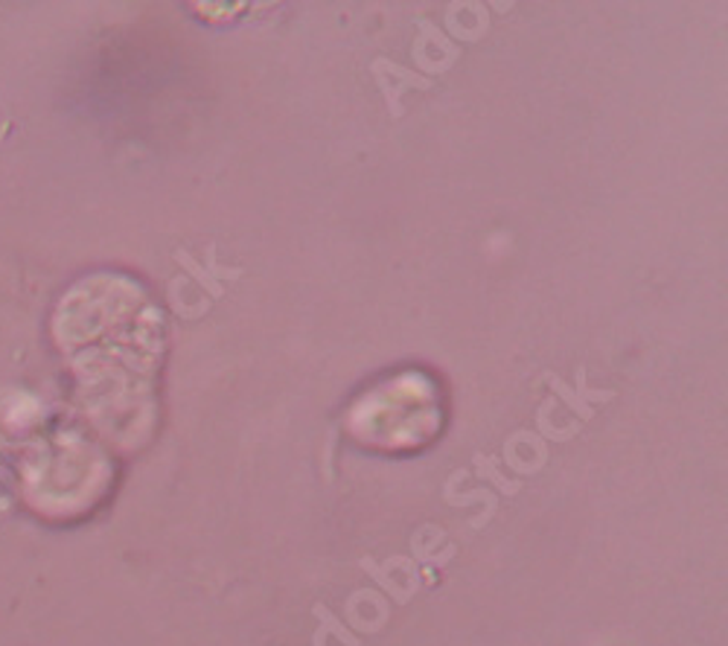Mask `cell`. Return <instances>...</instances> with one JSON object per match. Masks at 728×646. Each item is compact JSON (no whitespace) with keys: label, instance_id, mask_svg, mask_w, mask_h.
Wrapping results in <instances>:
<instances>
[{"label":"cell","instance_id":"6da1fadb","mask_svg":"<svg viewBox=\"0 0 728 646\" xmlns=\"http://www.w3.org/2000/svg\"><path fill=\"white\" fill-rule=\"evenodd\" d=\"M440 393L423 373H397L364 391L347 428L355 443L376 452H417L440 434Z\"/></svg>","mask_w":728,"mask_h":646}]
</instances>
